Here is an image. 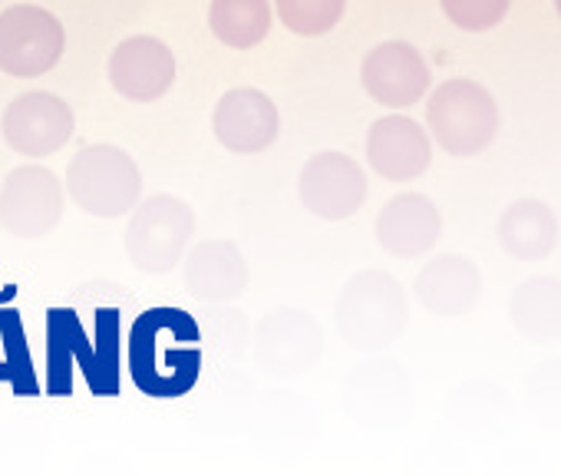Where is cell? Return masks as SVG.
Segmentation results:
<instances>
[{
  "label": "cell",
  "instance_id": "cell-1",
  "mask_svg": "<svg viewBox=\"0 0 561 476\" xmlns=\"http://www.w3.org/2000/svg\"><path fill=\"white\" fill-rule=\"evenodd\" d=\"M410 325L407 288L383 269H364L344 282L334 302V331L351 351H387Z\"/></svg>",
  "mask_w": 561,
  "mask_h": 476
},
{
  "label": "cell",
  "instance_id": "cell-2",
  "mask_svg": "<svg viewBox=\"0 0 561 476\" xmlns=\"http://www.w3.org/2000/svg\"><path fill=\"white\" fill-rule=\"evenodd\" d=\"M426 129L443 152L472 159L499 136V103L476 80H443L426 100Z\"/></svg>",
  "mask_w": 561,
  "mask_h": 476
},
{
  "label": "cell",
  "instance_id": "cell-3",
  "mask_svg": "<svg viewBox=\"0 0 561 476\" xmlns=\"http://www.w3.org/2000/svg\"><path fill=\"white\" fill-rule=\"evenodd\" d=\"M64 185L73 205L93 218L129 215L142 199V172L136 159L113 143L83 146L70 159Z\"/></svg>",
  "mask_w": 561,
  "mask_h": 476
},
{
  "label": "cell",
  "instance_id": "cell-4",
  "mask_svg": "<svg viewBox=\"0 0 561 476\" xmlns=\"http://www.w3.org/2000/svg\"><path fill=\"white\" fill-rule=\"evenodd\" d=\"M195 235V212L185 199L156 192L146 202H136L123 235L126 256L142 275H169L182 265L185 249Z\"/></svg>",
  "mask_w": 561,
  "mask_h": 476
},
{
  "label": "cell",
  "instance_id": "cell-5",
  "mask_svg": "<svg viewBox=\"0 0 561 476\" xmlns=\"http://www.w3.org/2000/svg\"><path fill=\"white\" fill-rule=\"evenodd\" d=\"M251 351L267 377L295 381L318 367L324 354V328L311 311L277 305L254 325Z\"/></svg>",
  "mask_w": 561,
  "mask_h": 476
},
{
  "label": "cell",
  "instance_id": "cell-6",
  "mask_svg": "<svg viewBox=\"0 0 561 476\" xmlns=\"http://www.w3.org/2000/svg\"><path fill=\"white\" fill-rule=\"evenodd\" d=\"M67 212V185L47 166H18L0 182V228L21 242L47 238Z\"/></svg>",
  "mask_w": 561,
  "mask_h": 476
},
{
  "label": "cell",
  "instance_id": "cell-7",
  "mask_svg": "<svg viewBox=\"0 0 561 476\" xmlns=\"http://www.w3.org/2000/svg\"><path fill=\"white\" fill-rule=\"evenodd\" d=\"M67 50V31L57 14L37 4L0 11V73L34 80L50 73Z\"/></svg>",
  "mask_w": 561,
  "mask_h": 476
},
{
  "label": "cell",
  "instance_id": "cell-8",
  "mask_svg": "<svg viewBox=\"0 0 561 476\" xmlns=\"http://www.w3.org/2000/svg\"><path fill=\"white\" fill-rule=\"evenodd\" d=\"M77 133V116L67 100L47 90H31L11 100L0 116V136L4 143L27 159H47L60 152Z\"/></svg>",
  "mask_w": 561,
  "mask_h": 476
},
{
  "label": "cell",
  "instance_id": "cell-9",
  "mask_svg": "<svg viewBox=\"0 0 561 476\" xmlns=\"http://www.w3.org/2000/svg\"><path fill=\"white\" fill-rule=\"evenodd\" d=\"M367 192L370 182L364 166L341 149L314 152L298 179V195L305 208L321 222H347L364 208Z\"/></svg>",
  "mask_w": 561,
  "mask_h": 476
},
{
  "label": "cell",
  "instance_id": "cell-10",
  "mask_svg": "<svg viewBox=\"0 0 561 476\" xmlns=\"http://www.w3.org/2000/svg\"><path fill=\"white\" fill-rule=\"evenodd\" d=\"M360 87L367 90L374 103L387 110H410L430 93L433 73H430L426 57L413 44L383 41L364 57Z\"/></svg>",
  "mask_w": 561,
  "mask_h": 476
},
{
  "label": "cell",
  "instance_id": "cell-11",
  "mask_svg": "<svg viewBox=\"0 0 561 476\" xmlns=\"http://www.w3.org/2000/svg\"><path fill=\"white\" fill-rule=\"evenodd\" d=\"M110 87L129 103H156L175 83V54L165 41L136 34L110 54Z\"/></svg>",
  "mask_w": 561,
  "mask_h": 476
},
{
  "label": "cell",
  "instance_id": "cell-12",
  "mask_svg": "<svg viewBox=\"0 0 561 476\" xmlns=\"http://www.w3.org/2000/svg\"><path fill=\"white\" fill-rule=\"evenodd\" d=\"M211 133L218 146L238 156L264 152L280 136V113L274 100L254 87H234L228 90L211 113Z\"/></svg>",
  "mask_w": 561,
  "mask_h": 476
},
{
  "label": "cell",
  "instance_id": "cell-13",
  "mask_svg": "<svg viewBox=\"0 0 561 476\" xmlns=\"http://www.w3.org/2000/svg\"><path fill=\"white\" fill-rule=\"evenodd\" d=\"M433 162V139L423 123L393 110L374 120L367 133V166L387 182H413Z\"/></svg>",
  "mask_w": 561,
  "mask_h": 476
},
{
  "label": "cell",
  "instance_id": "cell-14",
  "mask_svg": "<svg viewBox=\"0 0 561 476\" xmlns=\"http://www.w3.org/2000/svg\"><path fill=\"white\" fill-rule=\"evenodd\" d=\"M374 235L377 246L393 259H423L443 238V212L423 192H400L380 208Z\"/></svg>",
  "mask_w": 561,
  "mask_h": 476
},
{
  "label": "cell",
  "instance_id": "cell-15",
  "mask_svg": "<svg viewBox=\"0 0 561 476\" xmlns=\"http://www.w3.org/2000/svg\"><path fill=\"white\" fill-rule=\"evenodd\" d=\"M416 305L439 321H462L482 298V275L472 259L446 252L430 259L413 282Z\"/></svg>",
  "mask_w": 561,
  "mask_h": 476
},
{
  "label": "cell",
  "instance_id": "cell-16",
  "mask_svg": "<svg viewBox=\"0 0 561 476\" xmlns=\"http://www.w3.org/2000/svg\"><path fill=\"white\" fill-rule=\"evenodd\" d=\"M248 262L241 249L228 238L198 242L182 259V282L185 292L198 302H234L248 288Z\"/></svg>",
  "mask_w": 561,
  "mask_h": 476
},
{
  "label": "cell",
  "instance_id": "cell-17",
  "mask_svg": "<svg viewBox=\"0 0 561 476\" xmlns=\"http://www.w3.org/2000/svg\"><path fill=\"white\" fill-rule=\"evenodd\" d=\"M495 238L508 259L535 265L545 262L561 238V225L558 215L551 212L548 202L541 199H515L495 225Z\"/></svg>",
  "mask_w": 561,
  "mask_h": 476
},
{
  "label": "cell",
  "instance_id": "cell-18",
  "mask_svg": "<svg viewBox=\"0 0 561 476\" xmlns=\"http://www.w3.org/2000/svg\"><path fill=\"white\" fill-rule=\"evenodd\" d=\"M512 328L538 348L561 344V279L531 275L508 298Z\"/></svg>",
  "mask_w": 561,
  "mask_h": 476
},
{
  "label": "cell",
  "instance_id": "cell-19",
  "mask_svg": "<svg viewBox=\"0 0 561 476\" xmlns=\"http://www.w3.org/2000/svg\"><path fill=\"white\" fill-rule=\"evenodd\" d=\"M271 0H211L208 27L218 44L231 50H251L271 34Z\"/></svg>",
  "mask_w": 561,
  "mask_h": 476
},
{
  "label": "cell",
  "instance_id": "cell-20",
  "mask_svg": "<svg viewBox=\"0 0 561 476\" xmlns=\"http://www.w3.org/2000/svg\"><path fill=\"white\" fill-rule=\"evenodd\" d=\"M271 8L295 37H324L341 24L347 0H274Z\"/></svg>",
  "mask_w": 561,
  "mask_h": 476
},
{
  "label": "cell",
  "instance_id": "cell-21",
  "mask_svg": "<svg viewBox=\"0 0 561 476\" xmlns=\"http://www.w3.org/2000/svg\"><path fill=\"white\" fill-rule=\"evenodd\" d=\"M439 8L462 34H485L508 18L512 0H439Z\"/></svg>",
  "mask_w": 561,
  "mask_h": 476
},
{
  "label": "cell",
  "instance_id": "cell-22",
  "mask_svg": "<svg viewBox=\"0 0 561 476\" xmlns=\"http://www.w3.org/2000/svg\"><path fill=\"white\" fill-rule=\"evenodd\" d=\"M554 11H558V18H561V0H554Z\"/></svg>",
  "mask_w": 561,
  "mask_h": 476
}]
</instances>
